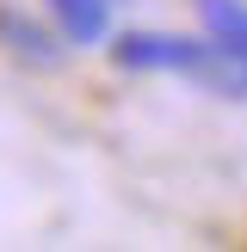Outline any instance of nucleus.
Returning <instances> with one entry per match:
<instances>
[{"mask_svg": "<svg viewBox=\"0 0 247 252\" xmlns=\"http://www.w3.org/2000/svg\"><path fill=\"white\" fill-rule=\"evenodd\" d=\"M210 56H216L210 37H173V31H118L111 37V62L130 74H185V80H198L210 68Z\"/></svg>", "mask_w": 247, "mask_h": 252, "instance_id": "obj_1", "label": "nucleus"}, {"mask_svg": "<svg viewBox=\"0 0 247 252\" xmlns=\"http://www.w3.org/2000/svg\"><path fill=\"white\" fill-rule=\"evenodd\" d=\"M0 43H6L12 56H25L31 68H56V62H62V43H68V37H62V31L49 37L43 25H37V19H25L19 6H0Z\"/></svg>", "mask_w": 247, "mask_h": 252, "instance_id": "obj_2", "label": "nucleus"}, {"mask_svg": "<svg viewBox=\"0 0 247 252\" xmlns=\"http://www.w3.org/2000/svg\"><path fill=\"white\" fill-rule=\"evenodd\" d=\"M49 19H56V31L68 37L74 49L81 43H105L111 37V0H43Z\"/></svg>", "mask_w": 247, "mask_h": 252, "instance_id": "obj_3", "label": "nucleus"}, {"mask_svg": "<svg viewBox=\"0 0 247 252\" xmlns=\"http://www.w3.org/2000/svg\"><path fill=\"white\" fill-rule=\"evenodd\" d=\"M198 19H204V37L222 56L247 62V0H198Z\"/></svg>", "mask_w": 247, "mask_h": 252, "instance_id": "obj_4", "label": "nucleus"}]
</instances>
